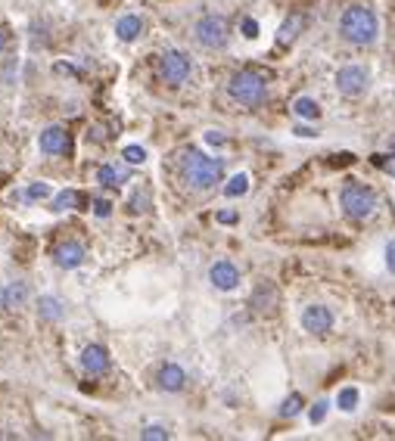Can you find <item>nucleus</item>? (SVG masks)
I'll return each mask as SVG.
<instances>
[{
    "label": "nucleus",
    "mask_w": 395,
    "mask_h": 441,
    "mask_svg": "<svg viewBox=\"0 0 395 441\" xmlns=\"http://www.w3.org/2000/svg\"><path fill=\"white\" fill-rule=\"evenodd\" d=\"M376 31H380V22H376L374 10H367V6H361V3L345 6L343 16H339V35H343V41L355 43V47L374 43Z\"/></svg>",
    "instance_id": "nucleus-1"
},
{
    "label": "nucleus",
    "mask_w": 395,
    "mask_h": 441,
    "mask_svg": "<svg viewBox=\"0 0 395 441\" xmlns=\"http://www.w3.org/2000/svg\"><path fill=\"white\" fill-rule=\"evenodd\" d=\"M181 171H184V180H187L193 190L206 193V190H212L215 184H221L224 165H221V159H215V155H206V153H200V149H190V153H184Z\"/></svg>",
    "instance_id": "nucleus-2"
},
{
    "label": "nucleus",
    "mask_w": 395,
    "mask_h": 441,
    "mask_svg": "<svg viewBox=\"0 0 395 441\" xmlns=\"http://www.w3.org/2000/svg\"><path fill=\"white\" fill-rule=\"evenodd\" d=\"M227 93H231V99H237L240 106L256 109V106H262L264 97H268V84H264V78L258 72L240 68V72L231 75V81H227Z\"/></svg>",
    "instance_id": "nucleus-3"
},
{
    "label": "nucleus",
    "mask_w": 395,
    "mask_h": 441,
    "mask_svg": "<svg viewBox=\"0 0 395 441\" xmlns=\"http://www.w3.org/2000/svg\"><path fill=\"white\" fill-rule=\"evenodd\" d=\"M376 202H380L376 193L364 184H349V186H343V193H339V205H343V211L349 217H355V221H364V217L374 215Z\"/></svg>",
    "instance_id": "nucleus-4"
},
{
    "label": "nucleus",
    "mask_w": 395,
    "mask_h": 441,
    "mask_svg": "<svg viewBox=\"0 0 395 441\" xmlns=\"http://www.w3.org/2000/svg\"><path fill=\"white\" fill-rule=\"evenodd\" d=\"M193 37L200 47L206 50H221L227 43V37H231V25H227L224 16H202L200 22L193 25Z\"/></svg>",
    "instance_id": "nucleus-5"
},
{
    "label": "nucleus",
    "mask_w": 395,
    "mask_h": 441,
    "mask_svg": "<svg viewBox=\"0 0 395 441\" xmlns=\"http://www.w3.org/2000/svg\"><path fill=\"white\" fill-rule=\"evenodd\" d=\"M159 72H162L165 84L181 87L190 78V72H193V62H190V56L184 50H165L162 59H159Z\"/></svg>",
    "instance_id": "nucleus-6"
},
{
    "label": "nucleus",
    "mask_w": 395,
    "mask_h": 441,
    "mask_svg": "<svg viewBox=\"0 0 395 441\" xmlns=\"http://www.w3.org/2000/svg\"><path fill=\"white\" fill-rule=\"evenodd\" d=\"M370 87V72L364 66H358V62H351V66H343L336 72V90L343 93V97L355 99L361 97L364 90Z\"/></svg>",
    "instance_id": "nucleus-7"
},
{
    "label": "nucleus",
    "mask_w": 395,
    "mask_h": 441,
    "mask_svg": "<svg viewBox=\"0 0 395 441\" xmlns=\"http://www.w3.org/2000/svg\"><path fill=\"white\" fill-rule=\"evenodd\" d=\"M299 323H302V329H305V333L327 335L333 329V323H336V317H333V311L327 308V304H308V308H302Z\"/></svg>",
    "instance_id": "nucleus-8"
},
{
    "label": "nucleus",
    "mask_w": 395,
    "mask_h": 441,
    "mask_svg": "<svg viewBox=\"0 0 395 441\" xmlns=\"http://www.w3.org/2000/svg\"><path fill=\"white\" fill-rule=\"evenodd\" d=\"M38 149L44 155H66L72 149V137L63 124H47L38 134Z\"/></svg>",
    "instance_id": "nucleus-9"
},
{
    "label": "nucleus",
    "mask_w": 395,
    "mask_h": 441,
    "mask_svg": "<svg viewBox=\"0 0 395 441\" xmlns=\"http://www.w3.org/2000/svg\"><path fill=\"white\" fill-rule=\"evenodd\" d=\"M209 280H212V286L218 292H233L240 286V271H237L233 261L221 258V261H215V264L209 267Z\"/></svg>",
    "instance_id": "nucleus-10"
},
{
    "label": "nucleus",
    "mask_w": 395,
    "mask_h": 441,
    "mask_svg": "<svg viewBox=\"0 0 395 441\" xmlns=\"http://www.w3.org/2000/svg\"><path fill=\"white\" fill-rule=\"evenodd\" d=\"M84 258H88V248L75 239L59 242L57 252H53V261H57V267H63V271H75V267H81Z\"/></svg>",
    "instance_id": "nucleus-11"
},
{
    "label": "nucleus",
    "mask_w": 395,
    "mask_h": 441,
    "mask_svg": "<svg viewBox=\"0 0 395 441\" xmlns=\"http://www.w3.org/2000/svg\"><path fill=\"white\" fill-rule=\"evenodd\" d=\"M109 351L103 345H88L81 351V370L88 373V376H103V373L109 370Z\"/></svg>",
    "instance_id": "nucleus-12"
},
{
    "label": "nucleus",
    "mask_w": 395,
    "mask_h": 441,
    "mask_svg": "<svg viewBox=\"0 0 395 441\" xmlns=\"http://www.w3.org/2000/svg\"><path fill=\"white\" fill-rule=\"evenodd\" d=\"M156 382H159V389L162 391H181L184 385H187V373H184V366H177V364H162L159 366V376H156Z\"/></svg>",
    "instance_id": "nucleus-13"
},
{
    "label": "nucleus",
    "mask_w": 395,
    "mask_h": 441,
    "mask_svg": "<svg viewBox=\"0 0 395 441\" xmlns=\"http://www.w3.org/2000/svg\"><path fill=\"white\" fill-rule=\"evenodd\" d=\"M140 35H144V19L134 16V12H128V16H122L119 22H115V37H119V41L131 43V41H137Z\"/></svg>",
    "instance_id": "nucleus-14"
},
{
    "label": "nucleus",
    "mask_w": 395,
    "mask_h": 441,
    "mask_svg": "<svg viewBox=\"0 0 395 441\" xmlns=\"http://www.w3.org/2000/svg\"><path fill=\"white\" fill-rule=\"evenodd\" d=\"M97 184L109 186V190H115V186L128 184V168H125V165H113V161H106V165L97 168Z\"/></svg>",
    "instance_id": "nucleus-15"
},
{
    "label": "nucleus",
    "mask_w": 395,
    "mask_h": 441,
    "mask_svg": "<svg viewBox=\"0 0 395 441\" xmlns=\"http://www.w3.org/2000/svg\"><path fill=\"white\" fill-rule=\"evenodd\" d=\"M249 304H252L256 311H274V308H277V289L268 283V280H264V283L256 286V292H252Z\"/></svg>",
    "instance_id": "nucleus-16"
},
{
    "label": "nucleus",
    "mask_w": 395,
    "mask_h": 441,
    "mask_svg": "<svg viewBox=\"0 0 395 441\" xmlns=\"http://www.w3.org/2000/svg\"><path fill=\"white\" fill-rule=\"evenodd\" d=\"M38 317L41 320H50V323H59L66 317V308L57 295H41L38 298Z\"/></svg>",
    "instance_id": "nucleus-17"
},
{
    "label": "nucleus",
    "mask_w": 395,
    "mask_h": 441,
    "mask_svg": "<svg viewBox=\"0 0 395 441\" xmlns=\"http://www.w3.org/2000/svg\"><path fill=\"white\" fill-rule=\"evenodd\" d=\"M302 28H305V19H302V16H289L287 22L280 25V31H277V43H280V47H289V43L302 35Z\"/></svg>",
    "instance_id": "nucleus-18"
},
{
    "label": "nucleus",
    "mask_w": 395,
    "mask_h": 441,
    "mask_svg": "<svg viewBox=\"0 0 395 441\" xmlns=\"http://www.w3.org/2000/svg\"><path fill=\"white\" fill-rule=\"evenodd\" d=\"M293 112H296V118H302V121H314V118H320V106H318V99H311V97H296Z\"/></svg>",
    "instance_id": "nucleus-19"
},
{
    "label": "nucleus",
    "mask_w": 395,
    "mask_h": 441,
    "mask_svg": "<svg viewBox=\"0 0 395 441\" xmlns=\"http://www.w3.org/2000/svg\"><path fill=\"white\" fill-rule=\"evenodd\" d=\"M81 205V196L75 190H59L53 193V211H75Z\"/></svg>",
    "instance_id": "nucleus-20"
},
{
    "label": "nucleus",
    "mask_w": 395,
    "mask_h": 441,
    "mask_svg": "<svg viewBox=\"0 0 395 441\" xmlns=\"http://www.w3.org/2000/svg\"><path fill=\"white\" fill-rule=\"evenodd\" d=\"M246 193H249V174H233L231 180H227L224 184V196L227 199H237V196H246Z\"/></svg>",
    "instance_id": "nucleus-21"
},
{
    "label": "nucleus",
    "mask_w": 395,
    "mask_h": 441,
    "mask_svg": "<svg viewBox=\"0 0 395 441\" xmlns=\"http://www.w3.org/2000/svg\"><path fill=\"white\" fill-rule=\"evenodd\" d=\"M358 401H361V391H358L355 385H345V389H339V395H336V407L339 410L351 413V410L358 407Z\"/></svg>",
    "instance_id": "nucleus-22"
},
{
    "label": "nucleus",
    "mask_w": 395,
    "mask_h": 441,
    "mask_svg": "<svg viewBox=\"0 0 395 441\" xmlns=\"http://www.w3.org/2000/svg\"><path fill=\"white\" fill-rule=\"evenodd\" d=\"M26 298H28V286L22 280L7 286V308H19V304H26Z\"/></svg>",
    "instance_id": "nucleus-23"
},
{
    "label": "nucleus",
    "mask_w": 395,
    "mask_h": 441,
    "mask_svg": "<svg viewBox=\"0 0 395 441\" xmlns=\"http://www.w3.org/2000/svg\"><path fill=\"white\" fill-rule=\"evenodd\" d=\"M122 159H125L128 165H144V161H146V149L140 146V143H128V146L122 149Z\"/></svg>",
    "instance_id": "nucleus-24"
},
{
    "label": "nucleus",
    "mask_w": 395,
    "mask_h": 441,
    "mask_svg": "<svg viewBox=\"0 0 395 441\" xmlns=\"http://www.w3.org/2000/svg\"><path fill=\"white\" fill-rule=\"evenodd\" d=\"M26 199H32V202H38V199H53V186L38 180V184L26 186Z\"/></svg>",
    "instance_id": "nucleus-25"
},
{
    "label": "nucleus",
    "mask_w": 395,
    "mask_h": 441,
    "mask_svg": "<svg viewBox=\"0 0 395 441\" xmlns=\"http://www.w3.org/2000/svg\"><path fill=\"white\" fill-rule=\"evenodd\" d=\"M327 410H330V401H324V398H320V401H314L311 410H308V422H311V426H320V422H324V416H327Z\"/></svg>",
    "instance_id": "nucleus-26"
},
{
    "label": "nucleus",
    "mask_w": 395,
    "mask_h": 441,
    "mask_svg": "<svg viewBox=\"0 0 395 441\" xmlns=\"http://www.w3.org/2000/svg\"><path fill=\"white\" fill-rule=\"evenodd\" d=\"M302 407H305V404H302V395H289L287 401L280 404V416H296V413H302Z\"/></svg>",
    "instance_id": "nucleus-27"
},
{
    "label": "nucleus",
    "mask_w": 395,
    "mask_h": 441,
    "mask_svg": "<svg viewBox=\"0 0 395 441\" xmlns=\"http://www.w3.org/2000/svg\"><path fill=\"white\" fill-rule=\"evenodd\" d=\"M140 438H144V441H165V438H168V429L159 426V422H153V426H146L144 432H140Z\"/></svg>",
    "instance_id": "nucleus-28"
},
{
    "label": "nucleus",
    "mask_w": 395,
    "mask_h": 441,
    "mask_svg": "<svg viewBox=\"0 0 395 441\" xmlns=\"http://www.w3.org/2000/svg\"><path fill=\"white\" fill-rule=\"evenodd\" d=\"M94 215L97 217H109V215H113V202H106V199H94Z\"/></svg>",
    "instance_id": "nucleus-29"
},
{
    "label": "nucleus",
    "mask_w": 395,
    "mask_h": 441,
    "mask_svg": "<svg viewBox=\"0 0 395 441\" xmlns=\"http://www.w3.org/2000/svg\"><path fill=\"white\" fill-rule=\"evenodd\" d=\"M386 267H389V273H395V239L386 242Z\"/></svg>",
    "instance_id": "nucleus-30"
},
{
    "label": "nucleus",
    "mask_w": 395,
    "mask_h": 441,
    "mask_svg": "<svg viewBox=\"0 0 395 441\" xmlns=\"http://www.w3.org/2000/svg\"><path fill=\"white\" fill-rule=\"evenodd\" d=\"M206 143L209 146H224V134L221 130H206Z\"/></svg>",
    "instance_id": "nucleus-31"
},
{
    "label": "nucleus",
    "mask_w": 395,
    "mask_h": 441,
    "mask_svg": "<svg viewBox=\"0 0 395 441\" xmlns=\"http://www.w3.org/2000/svg\"><path fill=\"white\" fill-rule=\"evenodd\" d=\"M243 35L246 37H258V22H256V19H243Z\"/></svg>",
    "instance_id": "nucleus-32"
},
{
    "label": "nucleus",
    "mask_w": 395,
    "mask_h": 441,
    "mask_svg": "<svg viewBox=\"0 0 395 441\" xmlns=\"http://www.w3.org/2000/svg\"><path fill=\"white\" fill-rule=\"evenodd\" d=\"M218 224H237V211H218Z\"/></svg>",
    "instance_id": "nucleus-33"
},
{
    "label": "nucleus",
    "mask_w": 395,
    "mask_h": 441,
    "mask_svg": "<svg viewBox=\"0 0 395 441\" xmlns=\"http://www.w3.org/2000/svg\"><path fill=\"white\" fill-rule=\"evenodd\" d=\"M296 134H299V137H318V130H314V128H305V124H299V128H296Z\"/></svg>",
    "instance_id": "nucleus-34"
},
{
    "label": "nucleus",
    "mask_w": 395,
    "mask_h": 441,
    "mask_svg": "<svg viewBox=\"0 0 395 441\" xmlns=\"http://www.w3.org/2000/svg\"><path fill=\"white\" fill-rule=\"evenodd\" d=\"M7 41H10V37H7V28H3V25H0V53H3V50H7Z\"/></svg>",
    "instance_id": "nucleus-35"
},
{
    "label": "nucleus",
    "mask_w": 395,
    "mask_h": 441,
    "mask_svg": "<svg viewBox=\"0 0 395 441\" xmlns=\"http://www.w3.org/2000/svg\"><path fill=\"white\" fill-rule=\"evenodd\" d=\"M380 165H383V168H386V171H389V174H395V159H380Z\"/></svg>",
    "instance_id": "nucleus-36"
},
{
    "label": "nucleus",
    "mask_w": 395,
    "mask_h": 441,
    "mask_svg": "<svg viewBox=\"0 0 395 441\" xmlns=\"http://www.w3.org/2000/svg\"><path fill=\"white\" fill-rule=\"evenodd\" d=\"M7 308V289H3V286H0V311Z\"/></svg>",
    "instance_id": "nucleus-37"
}]
</instances>
